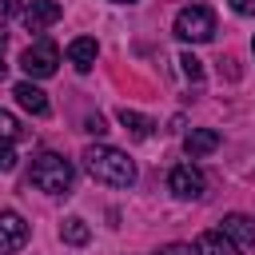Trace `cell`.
Wrapping results in <instances>:
<instances>
[{
	"instance_id": "cell-22",
	"label": "cell",
	"mask_w": 255,
	"mask_h": 255,
	"mask_svg": "<svg viewBox=\"0 0 255 255\" xmlns=\"http://www.w3.org/2000/svg\"><path fill=\"white\" fill-rule=\"evenodd\" d=\"M8 76V64H4V52H0V80Z\"/></svg>"
},
{
	"instance_id": "cell-18",
	"label": "cell",
	"mask_w": 255,
	"mask_h": 255,
	"mask_svg": "<svg viewBox=\"0 0 255 255\" xmlns=\"http://www.w3.org/2000/svg\"><path fill=\"white\" fill-rule=\"evenodd\" d=\"M155 255H195V247H187V243H167V247H159Z\"/></svg>"
},
{
	"instance_id": "cell-2",
	"label": "cell",
	"mask_w": 255,
	"mask_h": 255,
	"mask_svg": "<svg viewBox=\"0 0 255 255\" xmlns=\"http://www.w3.org/2000/svg\"><path fill=\"white\" fill-rule=\"evenodd\" d=\"M32 183L48 195H68L72 187V163L60 155V151H40L32 159Z\"/></svg>"
},
{
	"instance_id": "cell-17",
	"label": "cell",
	"mask_w": 255,
	"mask_h": 255,
	"mask_svg": "<svg viewBox=\"0 0 255 255\" xmlns=\"http://www.w3.org/2000/svg\"><path fill=\"white\" fill-rule=\"evenodd\" d=\"M16 167V151H12V143H0V171H12Z\"/></svg>"
},
{
	"instance_id": "cell-6",
	"label": "cell",
	"mask_w": 255,
	"mask_h": 255,
	"mask_svg": "<svg viewBox=\"0 0 255 255\" xmlns=\"http://www.w3.org/2000/svg\"><path fill=\"white\" fill-rule=\"evenodd\" d=\"M60 16H64L60 0H32V4H24V12H20V20H24L28 32H44V28H52Z\"/></svg>"
},
{
	"instance_id": "cell-3",
	"label": "cell",
	"mask_w": 255,
	"mask_h": 255,
	"mask_svg": "<svg viewBox=\"0 0 255 255\" xmlns=\"http://www.w3.org/2000/svg\"><path fill=\"white\" fill-rule=\"evenodd\" d=\"M175 36L187 44H207L215 36V12L207 4H191L175 12Z\"/></svg>"
},
{
	"instance_id": "cell-8",
	"label": "cell",
	"mask_w": 255,
	"mask_h": 255,
	"mask_svg": "<svg viewBox=\"0 0 255 255\" xmlns=\"http://www.w3.org/2000/svg\"><path fill=\"white\" fill-rule=\"evenodd\" d=\"M219 231H223L227 239H235L239 247H255V219H251V215H243V211H231V215H223Z\"/></svg>"
},
{
	"instance_id": "cell-23",
	"label": "cell",
	"mask_w": 255,
	"mask_h": 255,
	"mask_svg": "<svg viewBox=\"0 0 255 255\" xmlns=\"http://www.w3.org/2000/svg\"><path fill=\"white\" fill-rule=\"evenodd\" d=\"M4 44H8V32H4V28H0V52H4Z\"/></svg>"
},
{
	"instance_id": "cell-25",
	"label": "cell",
	"mask_w": 255,
	"mask_h": 255,
	"mask_svg": "<svg viewBox=\"0 0 255 255\" xmlns=\"http://www.w3.org/2000/svg\"><path fill=\"white\" fill-rule=\"evenodd\" d=\"M251 52H255V40H251Z\"/></svg>"
},
{
	"instance_id": "cell-20",
	"label": "cell",
	"mask_w": 255,
	"mask_h": 255,
	"mask_svg": "<svg viewBox=\"0 0 255 255\" xmlns=\"http://www.w3.org/2000/svg\"><path fill=\"white\" fill-rule=\"evenodd\" d=\"M227 4H231L239 16H255V0H227Z\"/></svg>"
},
{
	"instance_id": "cell-13",
	"label": "cell",
	"mask_w": 255,
	"mask_h": 255,
	"mask_svg": "<svg viewBox=\"0 0 255 255\" xmlns=\"http://www.w3.org/2000/svg\"><path fill=\"white\" fill-rule=\"evenodd\" d=\"M120 124H124V131L135 135V139H147V135L155 131V120H147V116H139V112H131V108H120Z\"/></svg>"
},
{
	"instance_id": "cell-19",
	"label": "cell",
	"mask_w": 255,
	"mask_h": 255,
	"mask_svg": "<svg viewBox=\"0 0 255 255\" xmlns=\"http://www.w3.org/2000/svg\"><path fill=\"white\" fill-rule=\"evenodd\" d=\"M84 128H88L92 135H104V131H108V128H104V116H88V120H84Z\"/></svg>"
},
{
	"instance_id": "cell-4",
	"label": "cell",
	"mask_w": 255,
	"mask_h": 255,
	"mask_svg": "<svg viewBox=\"0 0 255 255\" xmlns=\"http://www.w3.org/2000/svg\"><path fill=\"white\" fill-rule=\"evenodd\" d=\"M56 64H60V48H56V40H48V36H40L32 48H24V56H20V68L32 76V80H48L52 72H56Z\"/></svg>"
},
{
	"instance_id": "cell-11",
	"label": "cell",
	"mask_w": 255,
	"mask_h": 255,
	"mask_svg": "<svg viewBox=\"0 0 255 255\" xmlns=\"http://www.w3.org/2000/svg\"><path fill=\"white\" fill-rule=\"evenodd\" d=\"M96 56H100V44H96L92 36H76V40L68 44V60L76 64V72H92Z\"/></svg>"
},
{
	"instance_id": "cell-1",
	"label": "cell",
	"mask_w": 255,
	"mask_h": 255,
	"mask_svg": "<svg viewBox=\"0 0 255 255\" xmlns=\"http://www.w3.org/2000/svg\"><path fill=\"white\" fill-rule=\"evenodd\" d=\"M80 159H84L88 175L108 183V187H131L135 183V163L120 147H112V143H92V147H84Z\"/></svg>"
},
{
	"instance_id": "cell-16",
	"label": "cell",
	"mask_w": 255,
	"mask_h": 255,
	"mask_svg": "<svg viewBox=\"0 0 255 255\" xmlns=\"http://www.w3.org/2000/svg\"><path fill=\"white\" fill-rule=\"evenodd\" d=\"M179 68H183V76H187L191 84H199V80H203V64H199L191 52H183V56H179Z\"/></svg>"
},
{
	"instance_id": "cell-21",
	"label": "cell",
	"mask_w": 255,
	"mask_h": 255,
	"mask_svg": "<svg viewBox=\"0 0 255 255\" xmlns=\"http://www.w3.org/2000/svg\"><path fill=\"white\" fill-rule=\"evenodd\" d=\"M16 12H24L20 0H0V16H16Z\"/></svg>"
},
{
	"instance_id": "cell-15",
	"label": "cell",
	"mask_w": 255,
	"mask_h": 255,
	"mask_svg": "<svg viewBox=\"0 0 255 255\" xmlns=\"http://www.w3.org/2000/svg\"><path fill=\"white\" fill-rule=\"evenodd\" d=\"M20 135H24L20 120H16V116H8V112H0V143H12V139H20Z\"/></svg>"
},
{
	"instance_id": "cell-12",
	"label": "cell",
	"mask_w": 255,
	"mask_h": 255,
	"mask_svg": "<svg viewBox=\"0 0 255 255\" xmlns=\"http://www.w3.org/2000/svg\"><path fill=\"white\" fill-rule=\"evenodd\" d=\"M219 147V131L215 128H195L187 139H183V151L195 159V155H207V151H215Z\"/></svg>"
},
{
	"instance_id": "cell-10",
	"label": "cell",
	"mask_w": 255,
	"mask_h": 255,
	"mask_svg": "<svg viewBox=\"0 0 255 255\" xmlns=\"http://www.w3.org/2000/svg\"><path fill=\"white\" fill-rule=\"evenodd\" d=\"M243 247L235 243V239H227L223 231H203L199 239H195V255H239Z\"/></svg>"
},
{
	"instance_id": "cell-5",
	"label": "cell",
	"mask_w": 255,
	"mask_h": 255,
	"mask_svg": "<svg viewBox=\"0 0 255 255\" xmlns=\"http://www.w3.org/2000/svg\"><path fill=\"white\" fill-rule=\"evenodd\" d=\"M167 187H171V195H179V199H199L203 187H207V179H203V171H199L195 163H175L171 175H167Z\"/></svg>"
},
{
	"instance_id": "cell-7",
	"label": "cell",
	"mask_w": 255,
	"mask_h": 255,
	"mask_svg": "<svg viewBox=\"0 0 255 255\" xmlns=\"http://www.w3.org/2000/svg\"><path fill=\"white\" fill-rule=\"evenodd\" d=\"M28 223H24V215H16V211H0V255H12V251H20L24 243H28Z\"/></svg>"
},
{
	"instance_id": "cell-24",
	"label": "cell",
	"mask_w": 255,
	"mask_h": 255,
	"mask_svg": "<svg viewBox=\"0 0 255 255\" xmlns=\"http://www.w3.org/2000/svg\"><path fill=\"white\" fill-rule=\"evenodd\" d=\"M116 4H131V0H116Z\"/></svg>"
},
{
	"instance_id": "cell-9",
	"label": "cell",
	"mask_w": 255,
	"mask_h": 255,
	"mask_svg": "<svg viewBox=\"0 0 255 255\" xmlns=\"http://www.w3.org/2000/svg\"><path fill=\"white\" fill-rule=\"evenodd\" d=\"M12 96H16V104H20L24 112H32V116H48V96H44L32 80H20V84L12 88Z\"/></svg>"
},
{
	"instance_id": "cell-14",
	"label": "cell",
	"mask_w": 255,
	"mask_h": 255,
	"mask_svg": "<svg viewBox=\"0 0 255 255\" xmlns=\"http://www.w3.org/2000/svg\"><path fill=\"white\" fill-rule=\"evenodd\" d=\"M60 239H64V243H72V247H84V243L92 239V227H88L80 215H68V219L60 223Z\"/></svg>"
}]
</instances>
